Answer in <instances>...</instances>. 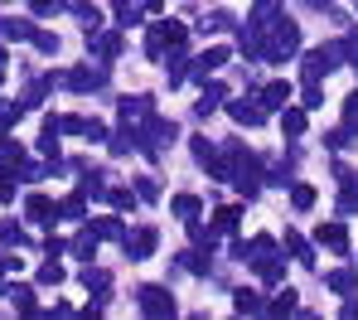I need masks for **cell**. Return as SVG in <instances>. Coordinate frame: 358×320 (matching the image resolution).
Returning <instances> with one entry per match:
<instances>
[{"instance_id": "obj_3", "label": "cell", "mask_w": 358, "mask_h": 320, "mask_svg": "<svg viewBox=\"0 0 358 320\" xmlns=\"http://www.w3.org/2000/svg\"><path fill=\"white\" fill-rule=\"evenodd\" d=\"M257 102L262 107H291V83H266Z\"/></svg>"}, {"instance_id": "obj_14", "label": "cell", "mask_w": 358, "mask_h": 320, "mask_svg": "<svg viewBox=\"0 0 358 320\" xmlns=\"http://www.w3.org/2000/svg\"><path fill=\"white\" fill-rule=\"evenodd\" d=\"M266 311H271V316H286V311H296V291H281V296H276Z\"/></svg>"}, {"instance_id": "obj_18", "label": "cell", "mask_w": 358, "mask_h": 320, "mask_svg": "<svg viewBox=\"0 0 358 320\" xmlns=\"http://www.w3.org/2000/svg\"><path fill=\"white\" fill-rule=\"evenodd\" d=\"M34 10H39V15H49V10H59V0H34Z\"/></svg>"}, {"instance_id": "obj_2", "label": "cell", "mask_w": 358, "mask_h": 320, "mask_svg": "<svg viewBox=\"0 0 358 320\" xmlns=\"http://www.w3.org/2000/svg\"><path fill=\"white\" fill-rule=\"evenodd\" d=\"M228 112H233V122H242V127H262V117H266V107H257V102H228Z\"/></svg>"}, {"instance_id": "obj_15", "label": "cell", "mask_w": 358, "mask_h": 320, "mask_svg": "<svg viewBox=\"0 0 358 320\" xmlns=\"http://www.w3.org/2000/svg\"><path fill=\"white\" fill-rule=\"evenodd\" d=\"M213 223H218L223 233H233V228H238V209H218V214H213Z\"/></svg>"}, {"instance_id": "obj_17", "label": "cell", "mask_w": 358, "mask_h": 320, "mask_svg": "<svg viewBox=\"0 0 358 320\" xmlns=\"http://www.w3.org/2000/svg\"><path fill=\"white\" fill-rule=\"evenodd\" d=\"M83 281H87V291H107V272H92V267H87Z\"/></svg>"}, {"instance_id": "obj_11", "label": "cell", "mask_w": 358, "mask_h": 320, "mask_svg": "<svg viewBox=\"0 0 358 320\" xmlns=\"http://www.w3.org/2000/svg\"><path fill=\"white\" fill-rule=\"evenodd\" d=\"M281 127L291 131V136H300V131H305V112H296V107H281Z\"/></svg>"}, {"instance_id": "obj_16", "label": "cell", "mask_w": 358, "mask_h": 320, "mask_svg": "<svg viewBox=\"0 0 358 320\" xmlns=\"http://www.w3.org/2000/svg\"><path fill=\"white\" fill-rule=\"evenodd\" d=\"M291 204H296V209H310V204H315V190H310V185H296V190H291Z\"/></svg>"}, {"instance_id": "obj_9", "label": "cell", "mask_w": 358, "mask_h": 320, "mask_svg": "<svg viewBox=\"0 0 358 320\" xmlns=\"http://www.w3.org/2000/svg\"><path fill=\"white\" fill-rule=\"evenodd\" d=\"M218 102H223V88H218V83H213V88H203V97H199V117H208Z\"/></svg>"}, {"instance_id": "obj_5", "label": "cell", "mask_w": 358, "mask_h": 320, "mask_svg": "<svg viewBox=\"0 0 358 320\" xmlns=\"http://www.w3.org/2000/svg\"><path fill=\"white\" fill-rule=\"evenodd\" d=\"M126 253L136 257V262H141V257H150V253H155V228H141L136 238H126Z\"/></svg>"}, {"instance_id": "obj_8", "label": "cell", "mask_w": 358, "mask_h": 320, "mask_svg": "<svg viewBox=\"0 0 358 320\" xmlns=\"http://www.w3.org/2000/svg\"><path fill=\"white\" fill-rule=\"evenodd\" d=\"M286 248H291V253H296V262H305V267L315 262V253H310V243H305L300 233H286Z\"/></svg>"}, {"instance_id": "obj_4", "label": "cell", "mask_w": 358, "mask_h": 320, "mask_svg": "<svg viewBox=\"0 0 358 320\" xmlns=\"http://www.w3.org/2000/svg\"><path fill=\"white\" fill-rule=\"evenodd\" d=\"M320 243H329L334 253H349V228L344 223H320Z\"/></svg>"}, {"instance_id": "obj_7", "label": "cell", "mask_w": 358, "mask_h": 320, "mask_svg": "<svg viewBox=\"0 0 358 320\" xmlns=\"http://www.w3.org/2000/svg\"><path fill=\"white\" fill-rule=\"evenodd\" d=\"M233 306H238L242 316H257V311H266V306H262V296H257V291H247V286L238 291V301H233Z\"/></svg>"}, {"instance_id": "obj_6", "label": "cell", "mask_w": 358, "mask_h": 320, "mask_svg": "<svg viewBox=\"0 0 358 320\" xmlns=\"http://www.w3.org/2000/svg\"><path fill=\"white\" fill-rule=\"evenodd\" d=\"M121 117H126V127L141 122V117H150V97H126L121 102Z\"/></svg>"}, {"instance_id": "obj_12", "label": "cell", "mask_w": 358, "mask_h": 320, "mask_svg": "<svg viewBox=\"0 0 358 320\" xmlns=\"http://www.w3.org/2000/svg\"><path fill=\"white\" fill-rule=\"evenodd\" d=\"M175 214L194 223V214H199V199H194V194H179V199H175Z\"/></svg>"}, {"instance_id": "obj_19", "label": "cell", "mask_w": 358, "mask_h": 320, "mask_svg": "<svg viewBox=\"0 0 358 320\" xmlns=\"http://www.w3.org/2000/svg\"><path fill=\"white\" fill-rule=\"evenodd\" d=\"M310 5H324V0H310Z\"/></svg>"}, {"instance_id": "obj_20", "label": "cell", "mask_w": 358, "mask_h": 320, "mask_svg": "<svg viewBox=\"0 0 358 320\" xmlns=\"http://www.w3.org/2000/svg\"><path fill=\"white\" fill-rule=\"evenodd\" d=\"M354 5H358V0H354Z\"/></svg>"}, {"instance_id": "obj_10", "label": "cell", "mask_w": 358, "mask_h": 320, "mask_svg": "<svg viewBox=\"0 0 358 320\" xmlns=\"http://www.w3.org/2000/svg\"><path fill=\"white\" fill-rule=\"evenodd\" d=\"M324 281H329V291H339V296H349V291H354V272H329Z\"/></svg>"}, {"instance_id": "obj_13", "label": "cell", "mask_w": 358, "mask_h": 320, "mask_svg": "<svg viewBox=\"0 0 358 320\" xmlns=\"http://www.w3.org/2000/svg\"><path fill=\"white\" fill-rule=\"evenodd\" d=\"M228 25H233V15H228V10H213V15L203 20V29H208V34H218V29H228Z\"/></svg>"}, {"instance_id": "obj_1", "label": "cell", "mask_w": 358, "mask_h": 320, "mask_svg": "<svg viewBox=\"0 0 358 320\" xmlns=\"http://www.w3.org/2000/svg\"><path fill=\"white\" fill-rule=\"evenodd\" d=\"M141 311H150V316H170V311H175V296H170L165 286H141Z\"/></svg>"}]
</instances>
